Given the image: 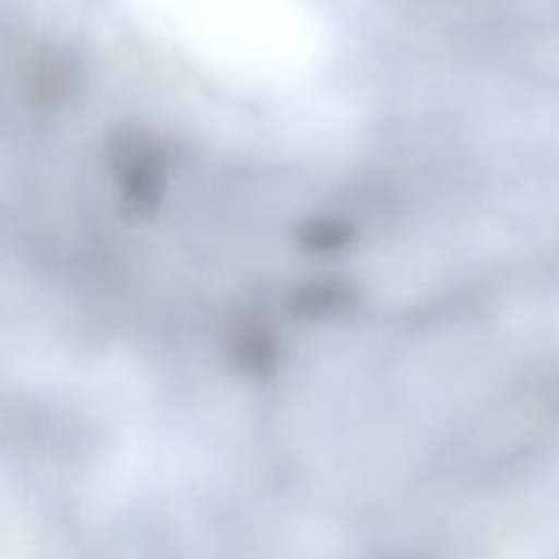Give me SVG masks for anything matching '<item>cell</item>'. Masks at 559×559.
Segmentation results:
<instances>
[{
	"label": "cell",
	"mask_w": 559,
	"mask_h": 559,
	"mask_svg": "<svg viewBox=\"0 0 559 559\" xmlns=\"http://www.w3.org/2000/svg\"><path fill=\"white\" fill-rule=\"evenodd\" d=\"M360 301V288L349 277H319L293 288L284 301L286 312L301 321L345 317Z\"/></svg>",
	"instance_id": "cell-1"
},
{
	"label": "cell",
	"mask_w": 559,
	"mask_h": 559,
	"mask_svg": "<svg viewBox=\"0 0 559 559\" xmlns=\"http://www.w3.org/2000/svg\"><path fill=\"white\" fill-rule=\"evenodd\" d=\"M231 356L238 369L247 376L266 378L280 362L277 336L264 321L247 319L231 336Z\"/></svg>",
	"instance_id": "cell-2"
},
{
	"label": "cell",
	"mask_w": 559,
	"mask_h": 559,
	"mask_svg": "<svg viewBox=\"0 0 559 559\" xmlns=\"http://www.w3.org/2000/svg\"><path fill=\"white\" fill-rule=\"evenodd\" d=\"M295 242L312 253H338L356 240V227L336 216H312L304 218L295 231Z\"/></svg>",
	"instance_id": "cell-3"
}]
</instances>
